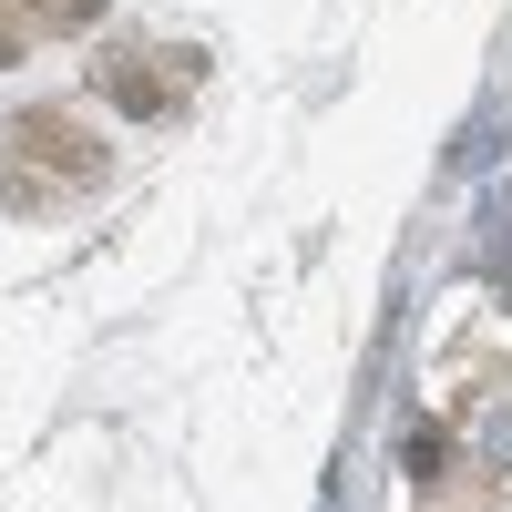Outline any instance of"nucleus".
I'll use <instances>...</instances> for the list:
<instances>
[{"mask_svg": "<svg viewBox=\"0 0 512 512\" xmlns=\"http://www.w3.org/2000/svg\"><path fill=\"white\" fill-rule=\"evenodd\" d=\"M482 461H492V472H512V400L482 420Z\"/></svg>", "mask_w": 512, "mask_h": 512, "instance_id": "obj_1", "label": "nucleus"}]
</instances>
